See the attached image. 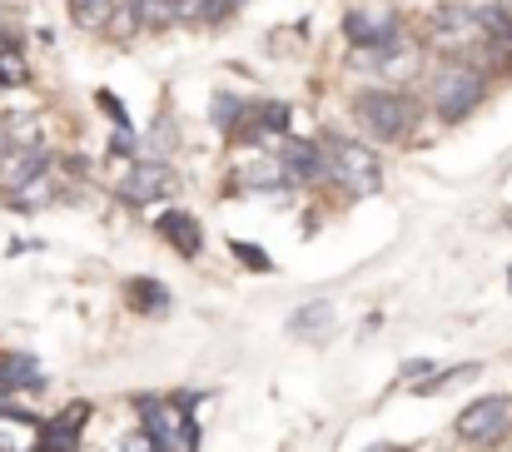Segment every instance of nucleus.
<instances>
[{
  "label": "nucleus",
  "mask_w": 512,
  "mask_h": 452,
  "mask_svg": "<svg viewBox=\"0 0 512 452\" xmlns=\"http://www.w3.org/2000/svg\"><path fill=\"white\" fill-rule=\"evenodd\" d=\"M90 418V408L85 403H75V408H65L60 418H50L45 428H40V452H80V423Z\"/></svg>",
  "instance_id": "12"
},
{
  "label": "nucleus",
  "mask_w": 512,
  "mask_h": 452,
  "mask_svg": "<svg viewBox=\"0 0 512 452\" xmlns=\"http://www.w3.org/2000/svg\"><path fill=\"white\" fill-rule=\"evenodd\" d=\"M508 224H512V214H508Z\"/></svg>",
  "instance_id": "32"
},
{
  "label": "nucleus",
  "mask_w": 512,
  "mask_h": 452,
  "mask_svg": "<svg viewBox=\"0 0 512 452\" xmlns=\"http://www.w3.org/2000/svg\"><path fill=\"white\" fill-rule=\"evenodd\" d=\"M478 373V363H463V368H448V373H428L413 393H423V398H433V393H443L448 383H458V378H473Z\"/></svg>",
  "instance_id": "23"
},
{
  "label": "nucleus",
  "mask_w": 512,
  "mask_h": 452,
  "mask_svg": "<svg viewBox=\"0 0 512 452\" xmlns=\"http://www.w3.org/2000/svg\"><path fill=\"white\" fill-rule=\"evenodd\" d=\"M234 135H239V140H249V145H264V140H279V135H289V105H279V100L244 105V115H239Z\"/></svg>",
  "instance_id": "10"
},
{
  "label": "nucleus",
  "mask_w": 512,
  "mask_h": 452,
  "mask_svg": "<svg viewBox=\"0 0 512 452\" xmlns=\"http://www.w3.org/2000/svg\"><path fill=\"white\" fill-rule=\"evenodd\" d=\"M125 299L135 303V308H140V313H165V308H170V289H165V284H155V279H130V284H125Z\"/></svg>",
  "instance_id": "18"
},
{
  "label": "nucleus",
  "mask_w": 512,
  "mask_h": 452,
  "mask_svg": "<svg viewBox=\"0 0 512 452\" xmlns=\"http://www.w3.org/2000/svg\"><path fill=\"white\" fill-rule=\"evenodd\" d=\"M120 452H155V448H150V438H145V433H130V438L120 443Z\"/></svg>",
  "instance_id": "28"
},
{
  "label": "nucleus",
  "mask_w": 512,
  "mask_h": 452,
  "mask_svg": "<svg viewBox=\"0 0 512 452\" xmlns=\"http://www.w3.org/2000/svg\"><path fill=\"white\" fill-rule=\"evenodd\" d=\"M324 179L329 184H339L348 194H378L383 189V169H378V159L373 150H363L358 140H339V135H324Z\"/></svg>",
  "instance_id": "3"
},
{
  "label": "nucleus",
  "mask_w": 512,
  "mask_h": 452,
  "mask_svg": "<svg viewBox=\"0 0 512 452\" xmlns=\"http://www.w3.org/2000/svg\"><path fill=\"white\" fill-rule=\"evenodd\" d=\"M428 373H433V363H423V358L403 363V378H428Z\"/></svg>",
  "instance_id": "29"
},
{
  "label": "nucleus",
  "mask_w": 512,
  "mask_h": 452,
  "mask_svg": "<svg viewBox=\"0 0 512 452\" xmlns=\"http://www.w3.org/2000/svg\"><path fill=\"white\" fill-rule=\"evenodd\" d=\"M0 85H5V90L30 85V65L20 60V50H0Z\"/></svg>",
  "instance_id": "22"
},
{
  "label": "nucleus",
  "mask_w": 512,
  "mask_h": 452,
  "mask_svg": "<svg viewBox=\"0 0 512 452\" xmlns=\"http://www.w3.org/2000/svg\"><path fill=\"white\" fill-rule=\"evenodd\" d=\"M95 100H100V105H105V115H110V120H115V125H120V130H130V115H125V105H120V100H115V95H110V90H100V95H95Z\"/></svg>",
  "instance_id": "27"
},
{
  "label": "nucleus",
  "mask_w": 512,
  "mask_h": 452,
  "mask_svg": "<svg viewBox=\"0 0 512 452\" xmlns=\"http://www.w3.org/2000/svg\"><path fill=\"white\" fill-rule=\"evenodd\" d=\"M140 428L155 452H194L199 448V423H194V398H135Z\"/></svg>",
  "instance_id": "1"
},
{
  "label": "nucleus",
  "mask_w": 512,
  "mask_h": 452,
  "mask_svg": "<svg viewBox=\"0 0 512 452\" xmlns=\"http://www.w3.org/2000/svg\"><path fill=\"white\" fill-rule=\"evenodd\" d=\"M50 174V150L45 145H20V150H0V194H20L35 179Z\"/></svg>",
  "instance_id": "9"
},
{
  "label": "nucleus",
  "mask_w": 512,
  "mask_h": 452,
  "mask_svg": "<svg viewBox=\"0 0 512 452\" xmlns=\"http://www.w3.org/2000/svg\"><path fill=\"white\" fill-rule=\"evenodd\" d=\"M508 433H512V398H503V393H488V398H478L473 408L458 413V438L473 443V448H493Z\"/></svg>",
  "instance_id": "6"
},
{
  "label": "nucleus",
  "mask_w": 512,
  "mask_h": 452,
  "mask_svg": "<svg viewBox=\"0 0 512 452\" xmlns=\"http://www.w3.org/2000/svg\"><path fill=\"white\" fill-rule=\"evenodd\" d=\"M155 229L165 234V244H174L184 259H199V249H204V229H199V219H194V214H184V209H165Z\"/></svg>",
  "instance_id": "13"
},
{
  "label": "nucleus",
  "mask_w": 512,
  "mask_h": 452,
  "mask_svg": "<svg viewBox=\"0 0 512 452\" xmlns=\"http://www.w3.org/2000/svg\"><path fill=\"white\" fill-rule=\"evenodd\" d=\"M334 303H304L294 318H289V333H299V338H314V343H324L329 333H334Z\"/></svg>",
  "instance_id": "16"
},
{
  "label": "nucleus",
  "mask_w": 512,
  "mask_h": 452,
  "mask_svg": "<svg viewBox=\"0 0 512 452\" xmlns=\"http://www.w3.org/2000/svg\"><path fill=\"white\" fill-rule=\"evenodd\" d=\"M239 179H244L249 189H289V184H294V179H289V169L279 164V154H269L264 164H249Z\"/></svg>",
  "instance_id": "20"
},
{
  "label": "nucleus",
  "mask_w": 512,
  "mask_h": 452,
  "mask_svg": "<svg viewBox=\"0 0 512 452\" xmlns=\"http://www.w3.org/2000/svg\"><path fill=\"white\" fill-rule=\"evenodd\" d=\"M353 115H358V125H363L368 135H378V140H403V135H413V125H418V105H413L403 90H363V95L353 100Z\"/></svg>",
  "instance_id": "4"
},
{
  "label": "nucleus",
  "mask_w": 512,
  "mask_h": 452,
  "mask_svg": "<svg viewBox=\"0 0 512 452\" xmlns=\"http://www.w3.org/2000/svg\"><path fill=\"white\" fill-rule=\"evenodd\" d=\"M40 135H45V125H40V115H35V110H10V115L0 120V150L40 145Z\"/></svg>",
  "instance_id": "15"
},
{
  "label": "nucleus",
  "mask_w": 512,
  "mask_h": 452,
  "mask_svg": "<svg viewBox=\"0 0 512 452\" xmlns=\"http://www.w3.org/2000/svg\"><path fill=\"white\" fill-rule=\"evenodd\" d=\"M343 35H348L358 50H378V45L403 40L408 30H403V15H398L393 5H363V10H353V15L343 20Z\"/></svg>",
  "instance_id": "7"
},
{
  "label": "nucleus",
  "mask_w": 512,
  "mask_h": 452,
  "mask_svg": "<svg viewBox=\"0 0 512 452\" xmlns=\"http://www.w3.org/2000/svg\"><path fill=\"white\" fill-rule=\"evenodd\" d=\"M130 10L140 30H165L179 20V0H130Z\"/></svg>",
  "instance_id": "19"
},
{
  "label": "nucleus",
  "mask_w": 512,
  "mask_h": 452,
  "mask_svg": "<svg viewBox=\"0 0 512 452\" xmlns=\"http://www.w3.org/2000/svg\"><path fill=\"white\" fill-rule=\"evenodd\" d=\"M239 5H244V0H229V10H239Z\"/></svg>",
  "instance_id": "31"
},
{
  "label": "nucleus",
  "mask_w": 512,
  "mask_h": 452,
  "mask_svg": "<svg viewBox=\"0 0 512 452\" xmlns=\"http://www.w3.org/2000/svg\"><path fill=\"white\" fill-rule=\"evenodd\" d=\"M483 95H488V75H483L473 60H458V55H448V60L433 70V80H428V100H433V110H438L443 120L473 115V110L483 105Z\"/></svg>",
  "instance_id": "2"
},
{
  "label": "nucleus",
  "mask_w": 512,
  "mask_h": 452,
  "mask_svg": "<svg viewBox=\"0 0 512 452\" xmlns=\"http://www.w3.org/2000/svg\"><path fill=\"white\" fill-rule=\"evenodd\" d=\"M368 452H403V448H393V443H378V448H368Z\"/></svg>",
  "instance_id": "30"
},
{
  "label": "nucleus",
  "mask_w": 512,
  "mask_h": 452,
  "mask_svg": "<svg viewBox=\"0 0 512 452\" xmlns=\"http://www.w3.org/2000/svg\"><path fill=\"white\" fill-rule=\"evenodd\" d=\"M45 383V368L30 353H5L0 358V393H35Z\"/></svg>",
  "instance_id": "14"
},
{
  "label": "nucleus",
  "mask_w": 512,
  "mask_h": 452,
  "mask_svg": "<svg viewBox=\"0 0 512 452\" xmlns=\"http://www.w3.org/2000/svg\"><path fill=\"white\" fill-rule=\"evenodd\" d=\"M239 115H244V105H239L234 95H214V125H219V130H234Z\"/></svg>",
  "instance_id": "25"
},
{
  "label": "nucleus",
  "mask_w": 512,
  "mask_h": 452,
  "mask_svg": "<svg viewBox=\"0 0 512 452\" xmlns=\"http://www.w3.org/2000/svg\"><path fill=\"white\" fill-rule=\"evenodd\" d=\"M483 25H488V40H508L512 45V10L508 5H483Z\"/></svg>",
  "instance_id": "24"
},
{
  "label": "nucleus",
  "mask_w": 512,
  "mask_h": 452,
  "mask_svg": "<svg viewBox=\"0 0 512 452\" xmlns=\"http://www.w3.org/2000/svg\"><path fill=\"white\" fill-rule=\"evenodd\" d=\"M274 154H279V164L289 169L294 184H319V179H324V154H319V145L294 140V135H279V140H274Z\"/></svg>",
  "instance_id": "11"
},
{
  "label": "nucleus",
  "mask_w": 512,
  "mask_h": 452,
  "mask_svg": "<svg viewBox=\"0 0 512 452\" xmlns=\"http://www.w3.org/2000/svg\"><path fill=\"white\" fill-rule=\"evenodd\" d=\"M174 189H179V174L165 159H140L120 179V199H130V204H160V199H170Z\"/></svg>",
  "instance_id": "8"
},
{
  "label": "nucleus",
  "mask_w": 512,
  "mask_h": 452,
  "mask_svg": "<svg viewBox=\"0 0 512 452\" xmlns=\"http://www.w3.org/2000/svg\"><path fill=\"white\" fill-rule=\"evenodd\" d=\"M234 259H239V264H249L254 274H269V269H274V264H269V254H264L259 244H244V239H234Z\"/></svg>",
  "instance_id": "26"
},
{
  "label": "nucleus",
  "mask_w": 512,
  "mask_h": 452,
  "mask_svg": "<svg viewBox=\"0 0 512 452\" xmlns=\"http://www.w3.org/2000/svg\"><path fill=\"white\" fill-rule=\"evenodd\" d=\"M229 15V0H179V25H219Z\"/></svg>",
  "instance_id": "21"
},
{
  "label": "nucleus",
  "mask_w": 512,
  "mask_h": 452,
  "mask_svg": "<svg viewBox=\"0 0 512 452\" xmlns=\"http://www.w3.org/2000/svg\"><path fill=\"white\" fill-rule=\"evenodd\" d=\"M433 45L443 55H458V60H468L473 50H483L488 45L483 10H473V5H438L433 10Z\"/></svg>",
  "instance_id": "5"
},
{
  "label": "nucleus",
  "mask_w": 512,
  "mask_h": 452,
  "mask_svg": "<svg viewBox=\"0 0 512 452\" xmlns=\"http://www.w3.org/2000/svg\"><path fill=\"white\" fill-rule=\"evenodd\" d=\"M120 5L125 0H70V20L80 30H110V20H115Z\"/></svg>",
  "instance_id": "17"
}]
</instances>
